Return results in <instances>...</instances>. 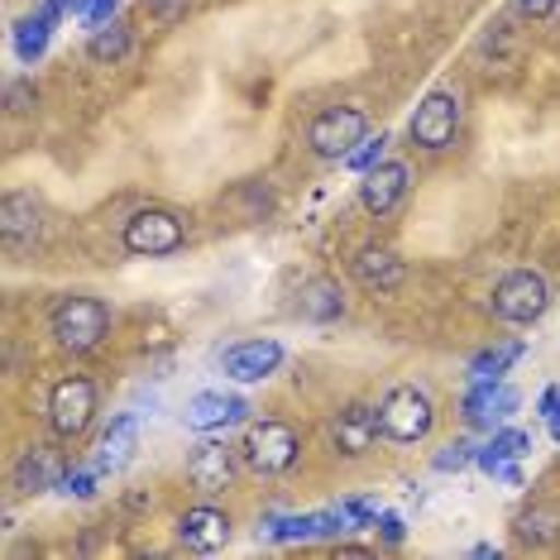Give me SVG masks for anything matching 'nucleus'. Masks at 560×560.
Returning a JSON list of instances; mask_svg holds the SVG:
<instances>
[{
	"instance_id": "28",
	"label": "nucleus",
	"mask_w": 560,
	"mask_h": 560,
	"mask_svg": "<svg viewBox=\"0 0 560 560\" xmlns=\"http://www.w3.org/2000/svg\"><path fill=\"white\" fill-rule=\"evenodd\" d=\"M116 10H120V0H82L78 20L86 24V30H101V24L116 20Z\"/></svg>"
},
{
	"instance_id": "15",
	"label": "nucleus",
	"mask_w": 560,
	"mask_h": 560,
	"mask_svg": "<svg viewBox=\"0 0 560 560\" xmlns=\"http://www.w3.org/2000/svg\"><path fill=\"white\" fill-rule=\"evenodd\" d=\"M402 192H407V163H398V159L374 163L360 183V201L369 215H388L402 201Z\"/></svg>"
},
{
	"instance_id": "6",
	"label": "nucleus",
	"mask_w": 560,
	"mask_h": 560,
	"mask_svg": "<svg viewBox=\"0 0 560 560\" xmlns=\"http://www.w3.org/2000/svg\"><path fill=\"white\" fill-rule=\"evenodd\" d=\"M364 135H369V120L360 106H326V110H316L307 125V149L316 159L340 163Z\"/></svg>"
},
{
	"instance_id": "21",
	"label": "nucleus",
	"mask_w": 560,
	"mask_h": 560,
	"mask_svg": "<svg viewBox=\"0 0 560 560\" xmlns=\"http://www.w3.org/2000/svg\"><path fill=\"white\" fill-rule=\"evenodd\" d=\"M48 39H54V20H48L44 10L15 20V54H20V62H30V68H34V62L48 54Z\"/></svg>"
},
{
	"instance_id": "8",
	"label": "nucleus",
	"mask_w": 560,
	"mask_h": 560,
	"mask_svg": "<svg viewBox=\"0 0 560 560\" xmlns=\"http://www.w3.org/2000/svg\"><path fill=\"white\" fill-rule=\"evenodd\" d=\"M455 130H460V96H455V92H441V86L417 101L412 125H407L412 144L427 149V154H441V149H451V144H455Z\"/></svg>"
},
{
	"instance_id": "5",
	"label": "nucleus",
	"mask_w": 560,
	"mask_h": 560,
	"mask_svg": "<svg viewBox=\"0 0 560 560\" xmlns=\"http://www.w3.org/2000/svg\"><path fill=\"white\" fill-rule=\"evenodd\" d=\"M96 422V384L86 374H68L58 378L48 393V427L58 441H78L86 436V427Z\"/></svg>"
},
{
	"instance_id": "19",
	"label": "nucleus",
	"mask_w": 560,
	"mask_h": 560,
	"mask_svg": "<svg viewBox=\"0 0 560 560\" xmlns=\"http://www.w3.org/2000/svg\"><path fill=\"white\" fill-rule=\"evenodd\" d=\"M39 201H34L30 192H10L5 207H0V235H5L10 249L30 245V240H39Z\"/></svg>"
},
{
	"instance_id": "17",
	"label": "nucleus",
	"mask_w": 560,
	"mask_h": 560,
	"mask_svg": "<svg viewBox=\"0 0 560 560\" xmlns=\"http://www.w3.org/2000/svg\"><path fill=\"white\" fill-rule=\"evenodd\" d=\"M249 412H254V407L245 398H235V393H197V398L187 402L183 422L192 431H221V427L245 422Z\"/></svg>"
},
{
	"instance_id": "2",
	"label": "nucleus",
	"mask_w": 560,
	"mask_h": 560,
	"mask_svg": "<svg viewBox=\"0 0 560 560\" xmlns=\"http://www.w3.org/2000/svg\"><path fill=\"white\" fill-rule=\"evenodd\" d=\"M54 340L62 350H72V354H86V350H96L101 340H106V330H110V307L101 298H86V292H72V298H62L58 307H54Z\"/></svg>"
},
{
	"instance_id": "20",
	"label": "nucleus",
	"mask_w": 560,
	"mask_h": 560,
	"mask_svg": "<svg viewBox=\"0 0 560 560\" xmlns=\"http://www.w3.org/2000/svg\"><path fill=\"white\" fill-rule=\"evenodd\" d=\"M527 451H532V436H527V431H517V427H499V431L489 436V445H479L475 465L483 469V475H499L503 465H517Z\"/></svg>"
},
{
	"instance_id": "10",
	"label": "nucleus",
	"mask_w": 560,
	"mask_h": 560,
	"mask_svg": "<svg viewBox=\"0 0 560 560\" xmlns=\"http://www.w3.org/2000/svg\"><path fill=\"white\" fill-rule=\"evenodd\" d=\"M62 475H68L62 451H58V445H48V441H39V445H30V451L15 460V469H10V483H15L24 499H39V493L58 489Z\"/></svg>"
},
{
	"instance_id": "4",
	"label": "nucleus",
	"mask_w": 560,
	"mask_h": 560,
	"mask_svg": "<svg viewBox=\"0 0 560 560\" xmlns=\"http://www.w3.org/2000/svg\"><path fill=\"white\" fill-rule=\"evenodd\" d=\"M298 455H302V436L288 422H273V417L249 422L245 441H240V460H245L254 475H288V469L298 465Z\"/></svg>"
},
{
	"instance_id": "31",
	"label": "nucleus",
	"mask_w": 560,
	"mask_h": 560,
	"mask_svg": "<svg viewBox=\"0 0 560 560\" xmlns=\"http://www.w3.org/2000/svg\"><path fill=\"white\" fill-rule=\"evenodd\" d=\"M556 5H560V0H517V10H522V15H532V20H546Z\"/></svg>"
},
{
	"instance_id": "7",
	"label": "nucleus",
	"mask_w": 560,
	"mask_h": 560,
	"mask_svg": "<svg viewBox=\"0 0 560 560\" xmlns=\"http://www.w3.org/2000/svg\"><path fill=\"white\" fill-rule=\"evenodd\" d=\"M183 245H187V225L163 207H144L125 221V249L139 254V259H168Z\"/></svg>"
},
{
	"instance_id": "9",
	"label": "nucleus",
	"mask_w": 560,
	"mask_h": 560,
	"mask_svg": "<svg viewBox=\"0 0 560 560\" xmlns=\"http://www.w3.org/2000/svg\"><path fill=\"white\" fill-rule=\"evenodd\" d=\"M517 388H508L503 378H469L465 398H460V417L465 427H479V431H499L503 417L517 412Z\"/></svg>"
},
{
	"instance_id": "25",
	"label": "nucleus",
	"mask_w": 560,
	"mask_h": 560,
	"mask_svg": "<svg viewBox=\"0 0 560 560\" xmlns=\"http://www.w3.org/2000/svg\"><path fill=\"white\" fill-rule=\"evenodd\" d=\"M384 149H388V135H384V130H378V135H364L360 144H354L340 163H346L350 173H360V177H364L369 168H374V163H384Z\"/></svg>"
},
{
	"instance_id": "32",
	"label": "nucleus",
	"mask_w": 560,
	"mask_h": 560,
	"mask_svg": "<svg viewBox=\"0 0 560 560\" xmlns=\"http://www.w3.org/2000/svg\"><path fill=\"white\" fill-rule=\"evenodd\" d=\"M537 412L546 417V422H551V417L560 412V388H546V393H541V398H537Z\"/></svg>"
},
{
	"instance_id": "13",
	"label": "nucleus",
	"mask_w": 560,
	"mask_h": 560,
	"mask_svg": "<svg viewBox=\"0 0 560 560\" xmlns=\"http://www.w3.org/2000/svg\"><path fill=\"white\" fill-rule=\"evenodd\" d=\"M378 436H384V431H378V407H369V402L340 407L336 422H330V441H336L340 455H364Z\"/></svg>"
},
{
	"instance_id": "29",
	"label": "nucleus",
	"mask_w": 560,
	"mask_h": 560,
	"mask_svg": "<svg viewBox=\"0 0 560 560\" xmlns=\"http://www.w3.org/2000/svg\"><path fill=\"white\" fill-rule=\"evenodd\" d=\"M340 513H346L350 527H369V522H378L384 508H378L374 499H350V503H340Z\"/></svg>"
},
{
	"instance_id": "11",
	"label": "nucleus",
	"mask_w": 560,
	"mask_h": 560,
	"mask_svg": "<svg viewBox=\"0 0 560 560\" xmlns=\"http://www.w3.org/2000/svg\"><path fill=\"white\" fill-rule=\"evenodd\" d=\"M235 460H240V451H231L225 441H201L187 451V479L201 493H225L235 483Z\"/></svg>"
},
{
	"instance_id": "1",
	"label": "nucleus",
	"mask_w": 560,
	"mask_h": 560,
	"mask_svg": "<svg viewBox=\"0 0 560 560\" xmlns=\"http://www.w3.org/2000/svg\"><path fill=\"white\" fill-rule=\"evenodd\" d=\"M378 431L393 445H417L436 431V398L417 384H393L378 398Z\"/></svg>"
},
{
	"instance_id": "26",
	"label": "nucleus",
	"mask_w": 560,
	"mask_h": 560,
	"mask_svg": "<svg viewBox=\"0 0 560 560\" xmlns=\"http://www.w3.org/2000/svg\"><path fill=\"white\" fill-rule=\"evenodd\" d=\"M475 445H469V441H451V445H441V455H436V469H441V475H460V469H469V465H475Z\"/></svg>"
},
{
	"instance_id": "14",
	"label": "nucleus",
	"mask_w": 560,
	"mask_h": 560,
	"mask_svg": "<svg viewBox=\"0 0 560 560\" xmlns=\"http://www.w3.org/2000/svg\"><path fill=\"white\" fill-rule=\"evenodd\" d=\"M354 278H360L364 292H398L402 278H407V264L398 259V249L388 245H364L360 254H354Z\"/></svg>"
},
{
	"instance_id": "22",
	"label": "nucleus",
	"mask_w": 560,
	"mask_h": 560,
	"mask_svg": "<svg viewBox=\"0 0 560 560\" xmlns=\"http://www.w3.org/2000/svg\"><path fill=\"white\" fill-rule=\"evenodd\" d=\"M340 312H346V298H340L336 283L316 278V283L302 288V316H307V322H336Z\"/></svg>"
},
{
	"instance_id": "18",
	"label": "nucleus",
	"mask_w": 560,
	"mask_h": 560,
	"mask_svg": "<svg viewBox=\"0 0 560 560\" xmlns=\"http://www.w3.org/2000/svg\"><path fill=\"white\" fill-rule=\"evenodd\" d=\"M135 441H139V417L135 412H116V417H110V427L101 431L92 465L101 469V475H106V469H120L135 455Z\"/></svg>"
},
{
	"instance_id": "16",
	"label": "nucleus",
	"mask_w": 560,
	"mask_h": 560,
	"mask_svg": "<svg viewBox=\"0 0 560 560\" xmlns=\"http://www.w3.org/2000/svg\"><path fill=\"white\" fill-rule=\"evenodd\" d=\"M231 517L221 513V508H187L183 517H177V537H183L187 551H221L225 541H231Z\"/></svg>"
},
{
	"instance_id": "24",
	"label": "nucleus",
	"mask_w": 560,
	"mask_h": 560,
	"mask_svg": "<svg viewBox=\"0 0 560 560\" xmlns=\"http://www.w3.org/2000/svg\"><path fill=\"white\" fill-rule=\"evenodd\" d=\"M125 48H130V30H125L120 20H110V24H101V30H92V48H86V54L96 62H120Z\"/></svg>"
},
{
	"instance_id": "3",
	"label": "nucleus",
	"mask_w": 560,
	"mask_h": 560,
	"mask_svg": "<svg viewBox=\"0 0 560 560\" xmlns=\"http://www.w3.org/2000/svg\"><path fill=\"white\" fill-rule=\"evenodd\" d=\"M493 316L508 326H537L551 312V283L537 269H513L493 283Z\"/></svg>"
},
{
	"instance_id": "33",
	"label": "nucleus",
	"mask_w": 560,
	"mask_h": 560,
	"mask_svg": "<svg viewBox=\"0 0 560 560\" xmlns=\"http://www.w3.org/2000/svg\"><path fill=\"white\" fill-rule=\"evenodd\" d=\"M551 441H560V412L551 417Z\"/></svg>"
},
{
	"instance_id": "30",
	"label": "nucleus",
	"mask_w": 560,
	"mask_h": 560,
	"mask_svg": "<svg viewBox=\"0 0 560 560\" xmlns=\"http://www.w3.org/2000/svg\"><path fill=\"white\" fill-rule=\"evenodd\" d=\"M378 537H384L388 546H398L407 537V527H402V517L398 513H378Z\"/></svg>"
},
{
	"instance_id": "23",
	"label": "nucleus",
	"mask_w": 560,
	"mask_h": 560,
	"mask_svg": "<svg viewBox=\"0 0 560 560\" xmlns=\"http://www.w3.org/2000/svg\"><path fill=\"white\" fill-rule=\"evenodd\" d=\"M522 354H527V346L522 340H508V346H489V350H479L475 360H469V378H503L508 369H513Z\"/></svg>"
},
{
	"instance_id": "27",
	"label": "nucleus",
	"mask_w": 560,
	"mask_h": 560,
	"mask_svg": "<svg viewBox=\"0 0 560 560\" xmlns=\"http://www.w3.org/2000/svg\"><path fill=\"white\" fill-rule=\"evenodd\" d=\"M96 479H101V469H96V465H86V469H68L58 489L68 493V499H92V493H96Z\"/></svg>"
},
{
	"instance_id": "12",
	"label": "nucleus",
	"mask_w": 560,
	"mask_h": 560,
	"mask_svg": "<svg viewBox=\"0 0 560 560\" xmlns=\"http://www.w3.org/2000/svg\"><path fill=\"white\" fill-rule=\"evenodd\" d=\"M278 364H283V346H278V340H240V346L221 354L225 378H235V384H259Z\"/></svg>"
}]
</instances>
